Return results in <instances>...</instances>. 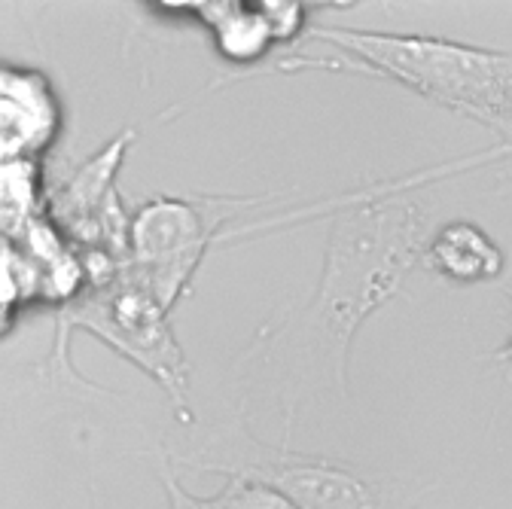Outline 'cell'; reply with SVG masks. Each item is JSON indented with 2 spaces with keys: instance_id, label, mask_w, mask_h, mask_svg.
I'll return each instance as SVG.
<instances>
[{
  "instance_id": "cell-1",
  "label": "cell",
  "mask_w": 512,
  "mask_h": 509,
  "mask_svg": "<svg viewBox=\"0 0 512 509\" xmlns=\"http://www.w3.org/2000/svg\"><path fill=\"white\" fill-rule=\"evenodd\" d=\"M512 156L506 144L458 159L439 168H427L400 180H381L360 193L345 196V205L333 223L324 275L317 293L275 327H266L247 348L250 360H278L287 354V375L293 385L327 381L339 397L348 394V354L366 317L388 305L406 275L418 266L427 238V214L409 196L415 186L452 177L467 168L488 165L491 159Z\"/></svg>"
},
{
  "instance_id": "cell-2",
  "label": "cell",
  "mask_w": 512,
  "mask_h": 509,
  "mask_svg": "<svg viewBox=\"0 0 512 509\" xmlns=\"http://www.w3.org/2000/svg\"><path fill=\"white\" fill-rule=\"evenodd\" d=\"M336 58L302 55L290 68H330L397 83L418 98L494 129L503 144L512 132V55L430 34H388L357 28H314ZM287 71V68H284Z\"/></svg>"
},
{
  "instance_id": "cell-3",
  "label": "cell",
  "mask_w": 512,
  "mask_h": 509,
  "mask_svg": "<svg viewBox=\"0 0 512 509\" xmlns=\"http://www.w3.org/2000/svg\"><path fill=\"white\" fill-rule=\"evenodd\" d=\"M165 308L156 296L132 275V269L122 266L104 284H92L74 302L61 311V339L71 327L89 330L101 342H107L122 357L135 360L150 375H156L168 394L183 403L186 369L180 357V345L174 342Z\"/></svg>"
},
{
  "instance_id": "cell-4",
  "label": "cell",
  "mask_w": 512,
  "mask_h": 509,
  "mask_svg": "<svg viewBox=\"0 0 512 509\" xmlns=\"http://www.w3.org/2000/svg\"><path fill=\"white\" fill-rule=\"evenodd\" d=\"M208 205L186 199H153L128 223V269L171 311L196 275L211 229Z\"/></svg>"
},
{
  "instance_id": "cell-5",
  "label": "cell",
  "mask_w": 512,
  "mask_h": 509,
  "mask_svg": "<svg viewBox=\"0 0 512 509\" xmlns=\"http://www.w3.org/2000/svg\"><path fill=\"white\" fill-rule=\"evenodd\" d=\"M241 470L284 494L296 509H412L424 494L403 482L363 476L336 461L299 455H269Z\"/></svg>"
},
{
  "instance_id": "cell-6",
  "label": "cell",
  "mask_w": 512,
  "mask_h": 509,
  "mask_svg": "<svg viewBox=\"0 0 512 509\" xmlns=\"http://www.w3.org/2000/svg\"><path fill=\"white\" fill-rule=\"evenodd\" d=\"M58 129L61 101L49 77L0 61V162L40 159Z\"/></svg>"
},
{
  "instance_id": "cell-7",
  "label": "cell",
  "mask_w": 512,
  "mask_h": 509,
  "mask_svg": "<svg viewBox=\"0 0 512 509\" xmlns=\"http://www.w3.org/2000/svg\"><path fill=\"white\" fill-rule=\"evenodd\" d=\"M418 263L445 284L476 287L503 278L506 253L479 223L452 220L424 238Z\"/></svg>"
},
{
  "instance_id": "cell-8",
  "label": "cell",
  "mask_w": 512,
  "mask_h": 509,
  "mask_svg": "<svg viewBox=\"0 0 512 509\" xmlns=\"http://www.w3.org/2000/svg\"><path fill=\"white\" fill-rule=\"evenodd\" d=\"M180 10L199 16L211 28L217 49L232 61H256L275 46V37L260 13V4L208 0V4H180Z\"/></svg>"
},
{
  "instance_id": "cell-9",
  "label": "cell",
  "mask_w": 512,
  "mask_h": 509,
  "mask_svg": "<svg viewBox=\"0 0 512 509\" xmlns=\"http://www.w3.org/2000/svg\"><path fill=\"white\" fill-rule=\"evenodd\" d=\"M43 174L37 159L0 162V241H16L43 217Z\"/></svg>"
},
{
  "instance_id": "cell-10",
  "label": "cell",
  "mask_w": 512,
  "mask_h": 509,
  "mask_svg": "<svg viewBox=\"0 0 512 509\" xmlns=\"http://www.w3.org/2000/svg\"><path fill=\"white\" fill-rule=\"evenodd\" d=\"M260 13L275 37L278 40H290L296 37L302 28H305V7L302 4H284V0H263L260 4Z\"/></svg>"
},
{
  "instance_id": "cell-11",
  "label": "cell",
  "mask_w": 512,
  "mask_h": 509,
  "mask_svg": "<svg viewBox=\"0 0 512 509\" xmlns=\"http://www.w3.org/2000/svg\"><path fill=\"white\" fill-rule=\"evenodd\" d=\"M503 293H506V299H509V305H512V287H503ZM491 360H494V363H512V333H509V339L491 354Z\"/></svg>"
},
{
  "instance_id": "cell-12",
  "label": "cell",
  "mask_w": 512,
  "mask_h": 509,
  "mask_svg": "<svg viewBox=\"0 0 512 509\" xmlns=\"http://www.w3.org/2000/svg\"><path fill=\"white\" fill-rule=\"evenodd\" d=\"M506 147H512V132H509V141H506Z\"/></svg>"
}]
</instances>
